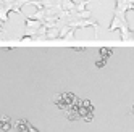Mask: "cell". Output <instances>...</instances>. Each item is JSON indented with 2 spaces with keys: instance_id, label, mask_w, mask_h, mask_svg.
I'll use <instances>...</instances> for the list:
<instances>
[{
  "instance_id": "obj_1",
  "label": "cell",
  "mask_w": 134,
  "mask_h": 132,
  "mask_svg": "<svg viewBox=\"0 0 134 132\" xmlns=\"http://www.w3.org/2000/svg\"><path fill=\"white\" fill-rule=\"evenodd\" d=\"M132 115H134V105H132Z\"/></svg>"
}]
</instances>
